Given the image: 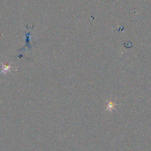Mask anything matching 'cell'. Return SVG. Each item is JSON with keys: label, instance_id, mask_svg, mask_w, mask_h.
Listing matches in <instances>:
<instances>
[{"label": "cell", "instance_id": "obj_1", "mask_svg": "<svg viewBox=\"0 0 151 151\" xmlns=\"http://www.w3.org/2000/svg\"><path fill=\"white\" fill-rule=\"evenodd\" d=\"M108 108H110V110H112V109L113 108H114V104L113 103H110L109 104H108Z\"/></svg>", "mask_w": 151, "mask_h": 151}]
</instances>
